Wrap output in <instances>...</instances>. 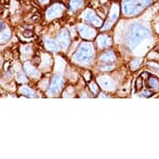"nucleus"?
Instances as JSON below:
<instances>
[{
  "label": "nucleus",
  "mask_w": 159,
  "mask_h": 159,
  "mask_svg": "<svg viewBox=\"0 0 159 159\" xmlns=\"http://www.w3.org/2000/svg\"><path fill=\"white\" fill-rule=\"evenodd\" d=\"M149 37V30L141 24H133L129 28L126 37V43L128 47L133 49L136 47L143 39Z\"/></svg>",
  "instance_id": "obj_1"
},
{
  "label": "nucleus",
  "mask_w": 159,
  "mask_h": 159,
  "mask_svg": "<svg viewBox=\"0 0 159 159\" xmlns=\"http://www.w3.org/2000/svg\"><path fill=\"white\" fill-rule=\"evenodd\" d=\"M94 57V49L90 42H82L75 54V61L79 64H89Z\"/></svg>",
  "instance_id": "obj_2"
},
{
  "label": "nucleus",
  "mask_w": 159,
  "mask_h": 159,
  "mask_svg": "<svg viewBox=\"0 0 159 159\" xmlns=\"http://www.w3.org/2000/svg\"><path fill=\"white\" fill-rule=\"evenodd\" d=\"M145 8L141 0H124L121 4V12L126 16H133L138 15Z\"/></svg>",
  "instance_id": "obj_3"
},
{
  "label": "nucleus",
  "mask_w": 159,
  "mask_h": 159,
  "mask_svg": "<svg viewBox=\"0 0 159 159\" xmlns=\"http://www.w3.org/2000/svg\"><path fill=\"white\" fill-rule=\"evenodd\" d=\"M63 84H64V79L61 77V76H54L51 81V84L49 87V94L50 95H54L57 93H59L61 91V89L63 88Z\"/></svg>",
  "instance_id": "obj_4"
},
{
  "label": "nucleus",
  "mask_w": 159,
  "mask_h": 159,
  "mask_svg": "<svg viewBox=\"0 0 159 159\" xmlns=\"http://www.w3.org/2000/svg\"><path fill=\"white\" fill-rule=\"evenodd\" d=\"M64 11V6L61 3H55V4H52L50 8L47 10L46 12V15H47V19L51 20L53 17H59L62 15Z\"/></svg>",
  "instance_id": "obj_5"
},
{
  "label": "nucleus",
  "mask_w": 159,
  "mask_h": 159,
  "mask_svg": "<svg viewBox=\"0 0 159 159\" xmlns=\"http://www.w3.org/2000/svg\"><path fill=\"white\" fill-rule=\"evenodd\" d=\"M78 32H79L80 36L84 39H93L95 37V30L94 28H92L91 26H88V25H84V24H80L78 26Z\"/></svg>",
  "instance_id": "obj_6"
},
{
  "label": "nucleus",
  "mask_w": 159,
  "mask_h": 159,
  "mask_svg": "<svg viewBox=\"0 0 159 159\" xmlns=\"http://www.w3.org/2000/svg\"><path fill=\"white\" fill-rule=\"evenodd\" d=\"M84 19L86 20L88 23L92 24V25H94V26H101L103 23L102 19H101L100 16H98L94 13V11L90 10V9L87 10L86 12L84 13Z\"/></svg>",
  "instance_id": "obj_7"
},
{
  "label": "nucleus",
  "mask_w": 159,
  "mask_h": 159,
  "mask_svg": "<svg viewBox=\"0 0 159 159\" xmlns=\"http://www.w3.org/2000/svg\"><path fill=\"white\" fill-rule=\"evenodd\" d=\"M57 41L62 49L68 48L69 43H70V36H69V34H68V30H61L57 37Z\"/></svg>",
  "instance_id": "obj_8"
},
{
  "label": "nucleus",
  "mask_w": 159,
  "mask_h": 159,
  "mask_svg": "<svg viewBox=\"0 0 159 159\" xmlns=\"http://www.w3.org/2000/svg\"><path fill=\"white\" fill-rule=\"evenodd\" d=\"M118 14H119V10H118V7L116 4H114L113 8L111 10V14H109V22L107 21L106 23L104 24V26L101 27V30H109L111 27V24L114 22H116L118 20Z\"/></svg>",
  "instance_id": "obj_9"
},
{
  "label": "nucleus",
  "mask_w": 159,
  "mask_h": 159,
  "mask_svg": "<svg viewBox=\"0 0 159 159\" xmlns=\"http://www.w3.org/2000/svg\"><path fill=\"white\" fill-rule=\"evenodd\" d=\"M96 43H98V47L100 49L107 48L111 44V38L106 35H101L96 38Z\"/></svg>",
  "instance_id": "obj_10"
},
{
  "label": "nucleus",
  "mask_w": 159,
  "mask_h": 159,
  "mask_svg": "<svg viewBox=\"0 0 159 159\" xmlns=\"http://www.w3.org/2000/svg\"><path fill=\"white\" fill-rule=\"evenodd\" d=\"M98 84H100V86L103 89H111L114 86V81L111 78L106 77V76H103V77L98 78Z\"/></svg>",
  "instance_id": "obj_11"
},
{
  "label": "nucleus",
  "mask_w": 159,
  "mask_h": 159,
  "mask_svg": "<svg viewBox=\"0 0 159 159\" xmlns=\"http://www.w3.org/2000/svg\"><path fill=\"white\" fill-rule=\"evenodd\" d=\"M100 61L102 63L108 64V63H113L115 61V54H114L111 51H107V52L103 53L102 55L100 57Z\"/></svg>",
  "instance_id": "obj_12"
},
{
  "label": "nucleus",
  "mask_w": 159,
  "mask_h": 159,
  "mask_svg": "<svg viewBox=\"0 0 159 159\" xmlns=\"http://www.w3.org/2000/svg\"><path fill=\"white\" fill-rule=\"evenodd\" d=\"M44 44H46V48L48 49L49 51H57L59 50V43H57V40H53L51 38H47L44 40Z\"/></svg>",
  "instance_id": "obj_13"
},
{
  "label": "nucleus",
  "mask_w": 159,
  "mask_h": 159,
  "mask_svg": "<svg viewBox=\"0 0 159 159\" xmlns=\"http://www.w3.org/2000/svg\"><path fill=\"white\" fill-rule=\"evenodd\" d=\"M147 86H148V88L151 89V90H158L159 89V80L156 77L151 76V77L147 79Z\"/></svg>",
  "instance_id": "obj_14"
},
{
  "label": "nucleus",
  "mask_w": 159,
  "mask_h": 159,
  "mask_svg": "<svg viewBox=\"0 0 159 159\" xmlns=\"http://www.w3.org/2000/svg\"><path fill=\"white\" fill-rule=\"evenodd\" d=\"M82 6H84V0H70V3H69V8L73 11L78 10Z\"/></svg>",
  "instance_id": "obj_15"
},
{
  "label": "nucleus",
  "mask_w": 159,
  "mask_h": 159,
  "mask_svg": "<svg viewBox=\"0 0 159 159\" xmlns=\"http://www.w3.org/2000/svg\"><path fill=\"white\" fill-rule=\"evenodd\" d=\"M20 91H21V93L23 95H26V96H33V91L30 90V88H28V87H26V86H24V87H22L21 89H20Z\"/></svg>",
  "instance_id": "obj_16"
},
{
  "label": "nucleus",
  "mask_w": 159,
  "mask_h": 159,
  "mask_svg": "<svg viewBox=\"0 0 159 159\" xmlns=\"http://www.w3.org/2000/svg\"><path fill=\"white\" fill-rule=\"evenodd\" d=\"M142 89H143V78H142V76H141L135 81V91L139 92V91H141Z\"/></svg>",
  "instance_id": "obj_17"
},
{
  "label": "nucleus",
  "mask_w": 159,
  "mask_h": 159,
  "mask_svg": "<svg viewBox=\"0 0 159 159\" xmlns=\"http://www.w3.org/2000/svg\"><path fill=\"white\" fill-rule=\"evenodd\" d=\"M11 37V32L9 30H6L3 32V30H1V41L4 42L7 41V40H9V38Z\"/></svg>",
  "instance_id": "obj_18"
},
{
  "label": "nucleus",
  "mask_w": 159,
  "mask_h": 159,
  "mask_svg": "<svg viewBox=\"0 0 159 159\" xmlns=\"http://www.w3.org/2000/svg\"><path fill=\"white\" fill-rule=\"evenodd\" d=\"M25 70H26V73H27L28 75H30V76H34V75H36V74H37V70H35V69H34L28 63L25 64Z\"/></svg>",
  "instance_id": "obj_19"
},
{
  "label": "nucleus",
  "mask_w": 159,
  "mask_h": 159,
  "mask_svg": "<svg viewBox=\"0 0 159 159\" xmlns=\"http://www.w3.org/2000/svg\"><path fill=\"white\" fill-rule=\"evenodd\" d=\"M141 59H136V60H134L133 62L131 63V67H132V69H138L139 68V66L141 65Z\"/></svg>",
  "instance_id": "obj_20"
},
{
  "label": "nucleus",
  "mask_w": 159,
  "mask_h": 159,
  "mask_svg": "<svg viewBox=\"0 0 159 159\" xmlns=\"http://www.w3.org/2000/svg\"><path fill=\"white\" fill-rule=\"evenodd\" d=\"M141 2H142L145 7H147V6H149V4L152 3V0H141Z\"/></svg>",
  "instance_id": "obj_21"
},
{
  "label": "nucleus",
  "mask_w": 159,
  "mask_h": 159,
  "mask_svg": "<svg viewBox=\"0 0 159 159\" xmlns=\"http://www.w3.org/2000/svg\"><path fill=\"white\" fill-rule=\"evenodd\" d=\"M23 36H25V37H33V32H24L23 33Z\"/></svg>",
  "instance_id": "obj_22"
},
{
  "label": "nucleus",
  "mask_w": 159,
  "mask_h": 159,
  "mask_svg": "<svg viewBox=\"0 0 159 159\" xmlns=\"http://www.w3.org/2000/svg\"><path fill=\"white\" fill-rule=\"evenodd\" d=\"M90 88H91V89H92L93 93H94V94H95V93H96V84H91V86H90Z\"/></svg>",
  "instance_id": "obj_23"
},
{
  "label": "nucleus",
  "mask_w": 159,
  "mask_h": 159,
  "mask_svg": "<svg viewBox=\"0 0 159 159\" xmlns=\"http://www.w3.org/2000/svg\"><path fill=\"white\" fill-rule=\"evenodd\" d=\"M49 1H50V0H39V2H40V3H42V4H46V3H48Z\"/></svg>",
  "instance_id": "obj_24"
},
{
  "label": "nucleus",
  "mask_w": 159,
  "mask_h": 159,
  "mask_svg": "<svg viewBox=\"0 0 159 159\" xmlns=\"http://www.w3.org/2000/svg\"><path fill=\"white\" fill-rule=\"evenodd\" d=\"M35 17H33V21H37L38 19H40V15H38V14H36V15H34Z\"/></svg>",
  "instance_id": "obj_25"
},
{
  "label": "nucleus",
  "mask_w": 159,
  "mask_h": 159,
  "mask_svg": "<svg viewBox=\"0 0 159 159\" xmlns=\"http://www.w3.org/2000/svg\"><path fill=\"white\" fill-rule=\"evenodd\" d=\"M151 94H153V93H152V92H148V91H145V92H144V95H145V96H151Z\"/></svg>",
  "instance_id": "obj_26"
},
{
  "label": "nucleus",
  "mask_w": 159,
  "mask_h": 159,
  "mask_svg": "<svg viewBox=\"0 0 159 159\" xmlns=\"http://www.w3.org/2000/svg\"><path fill=\"white\" fill-rule=\"evenodd\" d=\"M154 51H155V52H158V53H159V46H158V47H156V48L154 49Z\"/></svg>",
  "instance_id": "obj_27"
}]
</instances>
